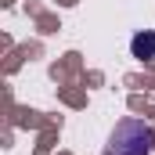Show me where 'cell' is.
Returning a JSON list of instances; mask_svg holds the SVG:
<instances>
[{"label": "cell", "instance_id": "obj_1", "mask_svg": "<svg viewBox=\"0 0 155 155\" xmlns=\"http://www.w3.org/2000/svg\"><path fill=\"white\" fill-rule=\"evenodd\" d=\"M155 148V126L144 119H119L108 134L105 155H152Z\"/></svg>", "mask_w": 155, "mask_h": 155}, {"label": "cell", "instance_id": "obj_2", "mask_svg": "<svg viewBox=\"0 0 155 155\" xmlns=\"http://www.w3.org/2000/svg\"><path fill=\"white\" fill-rule=\"evenodd\" d=\"M130 51H134L137 61H155V33H152V29L137 33V36L130 40Z\"/></svg>", "mask_w": 155, "mask_h": 155}]
</instances>
